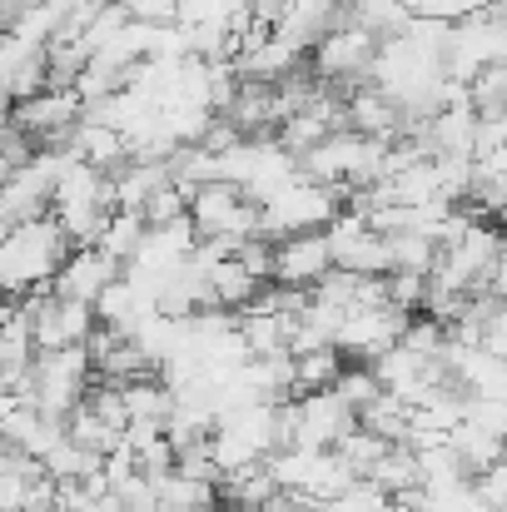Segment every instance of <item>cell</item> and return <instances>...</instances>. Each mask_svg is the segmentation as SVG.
Masks as SVG:
<instances>
[{
  "label": "cell",
  "instance_id": "cell-1",
  "mask_svg": "<svg viewBox=\"0 0 507 512\" xmlns=\"http://www.w3.org/2000/svg\"><path fill=\"white\" fill-rule=\"evenodd\" d=\"M70 254H75V239L60 229L55 214L30 219L20 229H5V239H0V284H5V294L25 299L35 289H55Z\"/></svg>",
  "mask_w": 507,
  "mask_h": 512
},
{
  "label": "cell",
  "instance_id": "cell-2",
  "mask_svg": "<svg viewBox=\"0 0 507 512\" xmlns=\"http://www.w3.org/2000/svg\"><path fill=\"white\" fill-rule=\"evenodd\" d=\"M100 383L90 348H60V353H35V368L20 388V398H30L45 418L70 423V413L90 398V388Z\"/></svg>",
  "mask_w": 507,
  "mask_h": 512
},
{
  "label": "cell",
  "instance_id": "cell-3",
  "mask_svg": "<svg viewBox=\"0 0 507 512\" xmlns=\"http://www.w3.org/2000/svg\"><path fill=\"white\" fill-rule=\"evenodd\" d=\"M25 329L40 353H60V348H85L100 329V314L95 304H75V299H60L55 289H35L25 299H15Z\"/></svg>",
  "mask_w": 507,
  "mask_h": 512
},
{
  "label": "cell",
  "instance_id": "cell-4",
  "mask_svg": "<svg viewBox=\"0 0 507 512\" xmlns=\"http://www.w3.org/2000/svg\"><path fill=\"white\" fill-rule=\"evenodd\" d=\"M189 219L199 229V239H254L264 234V204L249 199L244 184L234 179H214L204 189L189 194Z\"/></svg>",
  "mask_w": 507,
  "mask_h": 512
},
{
  "label": "cell",
  "instance_id": "cell-5",
  "mask_svg": "<svg viewBox=\"0 0 507 512\" xmlns=\"http://www.w3.org/2000/svg\"><path fill=\"white\" fill-rule=\"evenodd\" d=\"M358 428V413L329 393H304V398H289L284 403V448H338L348 433Z\"/></svg>",
  "mask_w": 507,
  "mask_h": 512
},
{
  "label": "cell",
  "instance_id": "cell-6",
  "mask_svg": "<svg viewBox=\"0 0 507 512\" xmlns=\"http://www.w3.org/2000/svg\"><path fill=\"white\" fill-rule=\"evenodd\" d=\"M378 55H383V40H378V35H368L363 25H343V30H334V35L309 55V65H314V75H319L329 90L348 95V90H358V85H373Z\"/></svg>",
  "mask_w": 507,
  "mask_h": 512
},
{
  "label": "cell",
  "instance_id": "cell-7",
  "mask_svg": "<svg viewBox=\"0 0 507 512\" xmlns=\"http://www.w3.org/2000/svg\"><path fill=\"white\" fill-rule=\"evenodd\" d=\"M408 319L413 314H403L398 304H353L343 314V329H338V353L348 363H373V358H383L388 348L403 343Z\"/></svg>",
  "mask_w": 507,
  "mask_h": 512
},
{
  "label": "cell",
  "instance_id": "cell-8",
  "mask_svg": "<svg viewBox=\"0 0 507 512\" xmlns=\"http://www.w3.org/2000/svg\"><path fill=\"white\" fill-rule=\"evenodd\" d=\"M329 244H334V264L363 279H388L393 274V239L378 234L363 214L343 209L329 224Z\"/></svg>",
  "mask_w": 507,
  "mask_h": 512
},
{
  "label": "cell",
  "instance_id": "cell-9",
  "mask_svg": "<svg viewBox=\"0 0 507 512\" xmlns=\"http://www.w3.org/2000/svg\"><path fill=\"white\" fill-rule=\"evenodd\" d=\"M334 244H329V229L324 234H289L274 244V284L279 289H299V294H314L329 274H334Z\"/></svg>",
  "mask_w": 507,
  "mask_h": 512
},
{
  "label": "cell",
  "instance_id": "cell-10",
  "mask_svg": "<svg viewBox=\"0 0 507 512\" xmlns=\"http://www.w3.org/2000/svg\"><path fill=\"white\" fill-rule=\"evenodd\" d=\"M80 120H85L80 90H45V95H35V100L10 105V125H20L35 145H50V140L70 135Z\"/></svg>",
  "mask_w": 507,
  "mask_h": 512
},
{
  "label": "cell",
  "instance_id": "cell-11",
  "mask_svg": "<svg viewBox=\"0 0 507 512\" xmlns=\"http://www.w3.org/2000/svg\"><path fill=\"white\" fill-rule=\"evenodd\" d=\"M343 115H348V130L363 135V140H378V145H398L403 140V110L393 95H383L378 85H358L343 95Z\"/></svg>",
  "mask_w": 507,
  "mask_h": 512
},
{
  "label": "cell",
  "instance_id": "cell-12",
  "mask_svg": "<svg viewBox=\"0 0 507 512\" xmlns=\"http://www.w3.org/2000/svg\"><path fill=\"white\" fill-rule=\"evenodd\" d=\"M115 279H125V269L90 244V249H75V254H70V264H65L60 279H55V294H60V299H75V304H100V294H105Z\"/></svg>",
  "mask_w": 507,
  "mask_h": 512
},
{
  "label": "cell",
  "instance_id": "cell-13",
  "mask_svg": "<svg viewBox=\"0 0 507 512\" xmlns=\"http://www.w3.org/2000/svg\"><path fill=\"white\" fill-rule=\"evenodd\" d=\"M368 488H378L383 498H408V493H418L423 488V463H418V448H408V443H393L373 468H368V478H363Z\"/></svg>",
  "mask_w": 507,
  "mask_h": 512
},
{
  "label": "cell",
  "instance_id": "cell-14",
  "mask_svg": "<svg viewBox=\"0 0 507 512\" xmlns=\"http://www.w3.org/2000/svg\"><path fill=\"white\" fill-rule=\"evenodd\" d=\"M145 239H150V219L145 214H130V209H115V219L105 224V234H100V254H110L120 269H130L135 264V254L145 249Z\"/></svg>",
  "mask_w": 507,
  "mask_h": 512
},
{
  "label": "cell",
  "instance_id": "cell-15",
  "mask_svg": "<svg viewBox=\"0 0 507 512\" xmlns=\"http://www.w3.org/2000/svg\"><path fill=\"white\" fill-rule=\"evenodd\" d=\"M343 368H348V358H343L338 348L299 353V358H294V398H304V393H329Z\"/></svg>",
  "mask_w": 507,
  "mask_h": 512
},
{
  "label": "cell",
  "instance_id": "cell-16",
  "mask_svg": "<svg viewBox=\"0 0 507 512\" xmlns=\"http://www.w3.org/2000/svg\"><path fill=\"white\" fill-rule=\"evenodd\" d=\"M358 423H363L368 433L388 438V443H408V438H413V408H408L403 398H393V393H383Z\"/></svg>",
  "mask_w": 507,
  "mask_h": 512
},
{
  "label": "cell",
  "instance_id": "cell-17",
  "mask_svg": "<svg viewBox=\"0 0 507 512\" xmlns=\"http://www.w3.org/2000/svg\"><path fill=\"white\" fill-rule=\"evenodd\" d=\"M334 393L363 418L378 398H383V383H378V373H373V363H348L343 373H338V383H334Z\"/></svg>",
  "mask_w": 507,
  "mask_h": 512
},
{
  "label": "cell",
  "instance_id": "cell-18",
  "mask_svg": "<svg viewBox=\"0 0 507 512\" xmlns=\"http://www.w3.org/2000/svg\"><path fill=\"white\" fill-rule=\"evenodd\" d=\"M388 448H393L388 438H378V433H368V428L358 423V428H353V433L338 443V458H343V463H348L358 478H368V468H373V463H378Z\"/></svg>",
  "mask_w": 507,
  "mask_h": 512
},
{
  "label": "cell",
  "instance_id": "cell-19",
  "mask_svg": "<svg viewBox=\"0 0 507 512\" xmlns=\"http://www.w3.org/2000/svg\"><path fill=\"white\" fill-rule=\"evenodd\" d=\"M483 348L498 353V358H507V304L503 299H493L488 314H483Z\"/></svg>",
  "mask_w": 507,
  "mask_h": 512
},
{
  "label": "cell",
  "instance_id": "cell-20",
  "mask_svg": "<svg viewBox=\"0 0 507 512\" xmlns=\"http://www.w3.org/2000/svg\"><path fill=\"white\" fill-rule=\"evenodd\" d=\"M493 512H507V508H493Z\"/></svg>",
  "mask_w": 507,
  "mask_h": 512
}]
</instances>
